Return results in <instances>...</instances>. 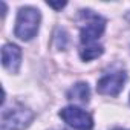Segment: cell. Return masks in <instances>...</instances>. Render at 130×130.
Instances as JSON below:
<instances>
[{"instance_id": "9c48e42d", "label": "cell", "mask_w": 130, "mask_h": 130, "mask_svg": "<svg viewBox=\"0 0 130 130\" xmlns=\"http://www.w3.org/2000/svg\"><path fill=\"white\" fill-rule=\"evenodd\" d=\"M47 5H49V6H52V8H55V9H61L63 6H66V2H61V3H54V2H47Z\"/></svg>"}, {"instance_id": "ba28073f", "label": "cell", "mask_w": 130, "mask_h": 130, "mask_svg": "<svg viewBox=\"0 0 130 130\" xmlns=\"http://www.w3.org/2000/svg\"><path fill=\"white\" fill-rule=\"evenodd\" d=\"M103 52H104V49L98 43H93V44H81V47H80V57L84 61L95 60L100 55H103Z\"/></svg>"}, {"instance_id": "8992f818", "label": "cell", "mask_w": 130, "mask_h": 130, "mask_svg": "<svg viewBox=\"0 0 130 130\" xmlns=\"http://www.w3.org/2000/svg\"><path fill=\"white\" fill-rule=\"evenodd\" d=\"M2 64L8 72L17 74L22 66V49L17 44L6 43L2 49Z\"/></svg>"}, {"instance_id": "52a82bcc", "label": "cell", "mask_w": 130, "mask_h": 130, "mask_svg": "<svg viewBox=\"0 0 130 130\" xmlns=\"http://www.w3.org/2000/svg\"><path fill=\"white\" fill-rule=\"evenodd\" d=\"M68 98L74 103H80V104H86L89 103L90 98V89L87 86V83H77L69 92H68Z\"/></svg>"}, {"instance_id": "3957f363", "label": "cell", "mask_w": 130, "mask_h": 130, "mask_svg": "<svg viewBox=\"0 0 130 130\" xmlns=\"http://www.w3.org/2000/svg\"><path fill=\"white\" fill-rule=\"evenodd\" d=\"M34 112L23 104H11L9 107L3 106L2 119H0V130H23L34 119Z\"/></svg>"}, {"instance_id": "5b68a950", "label": "cell", "mask_w": 130, "mask_h": 130, "mask_svg": "<svg viewBox=\"0 0 130 130\" xmlns=\"http://www.w3.org/2000/svg\"><path fill=\"white\" fill-rule=\"evenodd\" d=\"M127 81V75L122 71L110 72L101 77L96 83V90L101 95H109V96H116L122 90L124 84Z\"/></svg>"}, {"instance_id": "6da1fadb", "label": "cell", "mask_w": 130, "mask_h": 130, "mask_svg": "<svg viewBox=\"0 0 130 130\" xmlns=\"http://www.w3.org/2000/svg\"><path fill=\"white\" fill-rule=\"evenodd\" d=\"M78 23H80L81 44L96 43V40L104 34V29H106V19H103L100 14H96L90 9L80 11Z\"/></svg>"}, {"instance_id": "7a4b0ae2", "label": "cell", "mask_w": 130, "mask_h": 130, "mask_svg": "<svg viewBox=\"0 0 130 130\" xmlns=\"http://www.w3.org/2000/svg\"><path fill=\"white\" fill-rule=\"evenodd\" d=\"M40 22H41V14L37 8L32 6L20 8L15 20V29H14L15 37L23 41H29L37 35Z\"/></svg>"}, {"instance_id": "277c9868", "label": "cell", "mask_w": 130, "mask_h": 130, "mask_svg": "<svg viewBox=\"0 0 130 130\" xmlns=\"http://www.w3.org/2000/svg\"><path fill=\"white\" fill-rule=\"evenodd\" d=\"M60 118L75 130H92L93 128V119L90 113H87L86 110L77 106H68V107L61 109Z\"/></svg>"}, {"instance_id": "30bf717a", "label": "cell", "mask_w": 130, "mask_h": 130, "mask_svg": "<svg viewBox=\"0 0 130 130\" xmlns=\"http://www.w3.org/2000/svg\"><path fill=\"white\" fill-rule=\"evenodd\" d=\"M115 130H125V128H115Z\"/></svg>"}]
</instances>
